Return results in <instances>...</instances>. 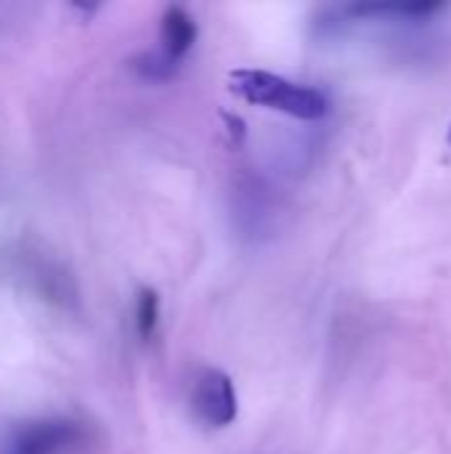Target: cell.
I'll return each mask as SVG.
<instances>
[{
	"mask_svg": "<svg viewBox=\"0 0 451 454\" xmlns=\"http://www.w3.org/2000/svg\"><path fill=\"white\" fill-rule=\"evenodd\" d=\"M229 90L247 104L284 112L306 122L322 120L330 109L324 93H319L316 88L292 82L266 69H234L229 74Z\"/></svg>",
	"mask_w": 451,
	"mask_h": 454,
	"instance_id": "cell-1",
	"label": "cell"
},
{
	"mask_svg": "<svg viewBox=\"0 0 451 454\" xmlns=\"http://www.w3.org/2000/svg\"><path fill=\"white\" fill-rule=\"evenodd\" d=\"M194 410L213 428L231 426L239 412L231 378L221 370H205L194 383Z\"/></svg>",
	"mask_w": 451,
	"mask_h": 454,
	"instance_id": "cell-2",
	"label": "cell"
},
{
	"mask_svg": "<svg viewBox=\"0 0 451 454\" xmlns=\"http://www.w3.org/2000/svg\"><path fill=\"white\" fill-rule=\"evenodd\" d=\"M82 431L69 420H40L19 431L13 454H58L74 447Z\"/></svg>",
	"mask_w": 451,
	"mask_h": 454,
	"instance_id": "cell-3",
	"label": "cell"
},
{
	"mask_svg": "<svg viewBox=\"0 0 451 454\" xmlns=\"http://www.w3.org/2000/svg\"><path fill=\"white\" fill-rule=\"evenodd\" d=\"M159 40H162V53L181 64L183 56L191 51L194 40H197V21L191 19V13L181 5H170L162 16V27H159Z\"/></svg>",
	"mask_w": 451,
	"mask_h": 454,
	"instance_id": "cell-4",
	"label": "cell"
},
{
	"mask_svg": "<svg viewBox=\"0 0 451 454\" xmlns=\"http://www.w3.org/2000/svg\"><path fill=\"white\" fill-rule=\"evenodd\" d=\"M178 67L181 64L170 61L162 51H154V53L146 51V53H141V56L133 59V69L141 77H146V80H170L178 72Z\"/></svg>",
	"mask_w": 451,
	"mask_h": 454,
	"instance_id": "cell-5",
	"label": "cell"
},
{
	"mask_svg": "<svg viewBox=\"0 0 451 454\" xmlns=\"http://www.w3.org/2000/svg\"><path fill=\"white\" fill-rule=\"evenodd\" d=\"M157 319H159V298L152 287H141L138 290V301H136V325L144 340H149L157 330Z\"/></svg>",
	"mask_w": 451,
	"mask_h": 454,
	"instance_id": "cell-6",
	"label": "cell"
},
{
	"mask_svg": "<svg viewBox=\"0 0 451 454\" xmlns=\"http://www.w3.org/2000/svg\"><path fill=\"white\" fill-rule=\"evenodd\" d=\"M223 117H226L229 125H231V128H229L231 136H234V138H242V136H245V122H242L239 117H234V114H223Z\"/></svg>",
	"mask_w": 451,
	"mask_h": 454,
	"instance_id": "cell-7",
	"label": "cell"
},
{
	"mask_svg": "<svg viewBox=\"0 0 451 454\" xmlns=\"http://www.w3.org/2000/svg\"><path fill=\"white\" fill-rule=\"evenodd\" d=\"M447 146H449V152H451V128H449V136H447Z\"/></svg>",
	"mask_w": 451,
	"mask_h": 454,
	"instance_id": "cell-8",
	"label": "cell"
}]
</instances>
